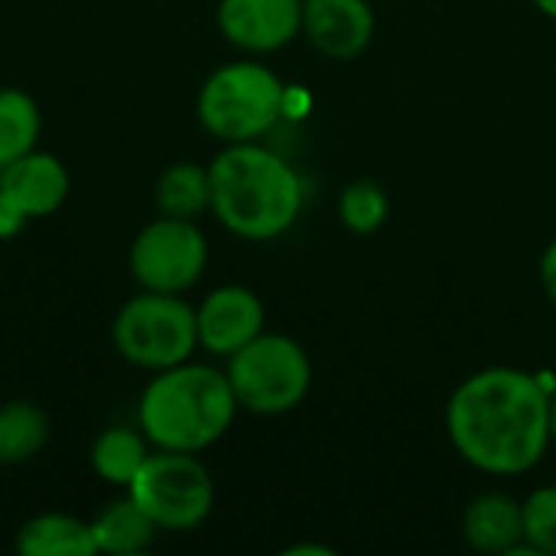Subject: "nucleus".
Returning <instances> with one entry per match:
<instances>
[{
	"label": "nucleus",
	"mask_w": 556,
	"mask_h": 556,
	"mask_svg": "<svg viewBox=\"0 0 556 556\" xmlns=\"http://www.w3.org/2000/svg\"><path fill=\"white\" fill-rule=\"evenodd\" d=\"M147 456H150V453H147V437H143V430L137 433V430H130V427H111V430H104V433L94 440V446H91V469H94L104 482L127 489V485L137 479L140 466L147 463Z\"/></svg>",
	"instance_id": "obj_16"
},
{
	"label": "nucleus",
	"mask_w": 556,
	"mask_h": 556,
	"mask_svg": "<svg viewBox=\"0 0 556 556\" xmlns=\"http://www.w3.org/2000/svg\"><path fill=\"white\" fill-rule=\"evenodd\" d=\"M195 329L205 352L231 358L264 332V303L248 287H218L195 309Z\"/></svg>",
	"instance_id": "obj_10"
},
{
	"label": "nucleus",
	"mask_w": 556,
	"mask_h": 556,
	"mask_svg": "<svg viewBox=\"0 0 556 556\" xmlns=\"http://www.w3.org/2000/svg\"><path fill=\"white\" fill-rule=\"evenodd\" d=\"M541 13H547L551 20H556V0H534Z\"/></svg>",
	"instance_id": "obj_25"
},
{
	"label": "nucleus",
	"mask_w": 556,
	"mask_h": 556,
	"mask_svg": "<svg viewBox=\"0 0 556 556\" xmlns=\"http://www.w3.org/2000/svg\"><path fill=\"white\" fill-rule=\"evenodd\" d=\"M49 440V417L29 401H10L0 407V466L33 459Z\"/></svg>",
	"instance_id": "obj_17"
},
{
	"label": "nucleus",
	"mask_w": 556,
	"mask_h": 556,
	"mask_svg": "<svg viewBox=\"0 0 556 556\" xmlns=\"http://www.w3.org/2000/svg\"><path fill=\"white\" fill-rule=\"evenodd\" d=\"M39 127L36 101L20 88H0V169L36 147Z\"/></svg>",
	"instance_id": "obj_19"
},
{
	"label": "nucleus",
	"mask_w": 556,
	"mask_h": 556,
	"mask_svg": "<svg viewBox=\"0 0 556 556\" xmlns=\"http://www.w3.org/2000/svg\"><path fill=\"white\" fill-rule=\"evenodd\" d=\"M287 108L283 81L261 62H231L212 72L199 91L202 127L225 143L264 137Z\"/></svg>",
	"instance_id": "obj_4"
},
{
	"label": "nucleus",
	"mask_w": 556,
	"mask_h": 556,
	"mask_svg": "<svg viewBox=\"0 0 556 556\" xmlns=\"http://www.w3.org/2000/svg\"><path fill=\"white\" fill-rule=\"evenodd\" d=\"M23 222H26V215L16 208V202L0 189V238H10V235H16L20 228H23Z\"/></svg>",
	"instance_id": "obj_22"
},
{
	"label": "nucleus",
	"mask_w": 556,
	"mask_h": 556,
	"mask_svg": "<svg viewBox=\"0 0 556 556\" xmlns=\"http://www.w3.org/2000/svg\"><path fill=\"white\" fill-rule=\"evenodd\" d=\"M388 192L371 182V179H358L349 182L339 195V218L349 231L355 235H371L388 222Z\"/></svg>",
	"instance_id": "obj_20"
},
{
	"label": "nucleus",
	"mask_w": 556,
	"mask_h": 556,
	"mask_svg": "<svg viewBox=\"0 0 556 556\" xmlns=\"http://www.w3.org/2000/svg\"><path fill=\"white\" fill-rule=\"evenodd\" d=\"M446 433L453 450L479 472L521 476L551 446V388L521 368L469 375L450 397Z\"/></svg>",
	"instance_id": "obj_1"
},
{
	"label": "nucleus",
	"mask_w": 556,
	"mask_h": 556,
	"mask_svg": "<svg viewBox=\"0 0 556 556\" xmlns=\"http://www.w3.org/2000/svg\"><path fill=\"white\" fill-rule=\"evenodd\" d=\"M238 401L228 375L208 365H176L160 371L137 407L143 437L173 453H202L235 424Z\"/></svg>",
	"instance_id": "obj_3"
},
{
	"label": "nucleus",
	"mask_w": 556,
	"mask_h": 556,
	"mask_svg": "<svg viewBox=\"0 0 556 556\" xmlns=\"http://www.w3.org/2000/svg\"><path fill=\"white\" fill-rule=\"evenodd\" d=\"M303 554L332 556V551H329V547H303V544H300V547H290V551H287V556H303Z\"/></svg>",
	"instance_id": "obj_24"
},
{
	"label": "nucleus",
	"mask_w": 556,
	"mask_h": 556,
	"mask_svg": "<svg viewBox=\"0 0 556 556\" xmlns=\"http://www.w3.org/2000/svg\"><path fill=\"white\" fill-rule=\"evenodd\" d=\"M225 375L238 407L261 417H277L303 404L313 381V365L303 345L290 336L261 332L228 358Z\"/></svg>",
	"instance_id": "obj_5"
},
{
	"label": "nucleus",
	"mask_w": 556,
	"mask_h": 556,
	"mask_svg": "<svg viewBox=\"0 0 556 556\" xmlns=\"http://www.w3.org/2000/svg\"><path fill=\"white\" fill-rule=\"evenodd\" d=\"M114 349L137 368L166 371L182 362L199 345L195 309L179 300V293H153L143 290L140 296L127 300L114 316Z\"/></svg>",
	"instance_id": "obj_6"
},
{
	"label": "nucleus",
	"mask_w": 556,
	"mask_h": 556,
	"mask_svg": "<svg viewBox=\"0 0 556 556\" xmlns=\"http://www.w3.org/2000/svg\"><path fill=\"white\" fill-rule=\"evenodd\" d=\"M525 547L531 556H556V485H544L521 502Z\"/></svg>",
	"instance_id": "obj_21"
},
{
	"label": "nucleus",
	"mask_w": 556,
	"mask_h": 556,
	"mask_svg": "<svg viewBox=\"0 0 556 556\" xmlns=\"http://www.w3.org/2000/svg\"><path fill=\"white\" fill-rule=\"evenodd\" d=\"M208 261L205 235L192 218L163 215L150 222L130 244V270L143 290L153 293H182L189 290Z\"/></svg>",
	"instance_id": "obj_8"
},
{
	"label": "nucleus",
	"mask_w": 556,
	"mask_h": 556,
	"mask_svg": "<svg viewBox=\"0 0 556 556\" xmlns=\"http://www.w3.org/2000/svg\"><path fill=\"white\" fill-rule=\"evenodd\" d=\"M551 437L556 440V388L551 391Z\"/></svg>",
	"instance_id": "obj_26"
},
{
	"label": "nucleus",
	"mask_w": 556,
	"mask_h": 556,
	"mask_svg": "<svg viewBox=\"0 0 556 556\" xmlns=\"http://www.w3.org/2000/svg\"><path fill=\"white\" fill-rule=\"evenodd\" d=\"M541 283H544L547 296L556 303V238L547 244V251L541 257Z\"/></svg>",
	"instance_id": "obj_23"
},
{
	"label": "nucleus",
	"mask_w": 556,
	"mask_h": 556,
	"mask_svg": "<svg viewBox=\"0 0 556 556\" xmlns=\"http://www.w3.org/2000/svg\"><path fill=\"white\" fill-rule=\"evenodd\" d=\"M16 551L23 556H91L98 544L91 525L68 515H39L20 528Z\"/></svg>",
	"instance_id": "obj_14"
},
{
	"label": "nucleus",
	"mask_w": 556,
	"mask_h": 556,
	"mask_svg": "<svg viewBox=\"0 0 556 556\" xmlns=\"http://www.w3.org/2000/svg\"><path fill=\"white\" fill-rule=\"evenodd\" d=\"M303 33L316 52L349 62L368 49L375 10L368 0H303Z\"/></svg>",
	"instance_id": "obj_11"
},
{
	"label": "nucleus",
	"mask_w": 556,
	"mask_h": 556,
	"mask_svg": "<svg viewBox=\"0 0 556 556\" xmlns=\"http://www.w3.org/2000/svg\"><path fill=\"white\" fill-rule=\"evenodd\" d=\"M91 534L101 554H140L153 544L156 525L147 518V511L127 495L121 502H111L94 521H91Z\"/></svg>",
	"instance_id": "obj_15"
},
{
	"label": "nucleus",
	"mask_w": 556,
	"mask_h": 556,
	"mask_svg": "<svg viewBox=\"0 0 556 556\" xmlns=\"http://www.w3.org/2000/svg\"><path fill=\"white\" fill-rule=\"evenodd\" d=\"M0 189L16 202L26 218L52 215L68 195V173L52 153L29 150L0 169Z\"/></svg>",
	"instance_id": "obj_12"
},
{
	"label": "nucleus",
	"mask_w": 556,
	"mask_h": 556,
	"mask_svg": "<svg viewBox=\"0 0 556 556\" xmlns=\"http://www.w3.org/2000/svg\"><path fill=\"white\" fill-rule=\"evenodd\" d=\"M156 205L173 218H195L212 208V182L208 166L199 163H173L156 182Z\"/></svg>",
	"instance_id": "obj_18"
},
{
	"label": "nucleus",
	"mask_w": 556,
	"mask_h": 556,
	"mask_svg": "<svg viewBox=\"0 0 556 556\" xmlns=\"http://www.w3.org/2000/svg\"><path fill=\"white\" fill-rule=\"evenodd\" d=\"M463 538L479 554H515L525 544L521 505L502 492L479 495L463 515Z\"/></svg>",
	"instance_id": "obj_13"
},
{
	"label": "nucleus",
	"mask_w": 556,
	"mask_h": 556,
	"mask_svg": "<svg viewBox=\"0 0 556 556\" xmlns=\"http://www.w3.org/2000/svg\"><path fill=\"white\" fill-rule=\"evenodd\" d=\"M127 495L147 511V518L163 531L199 528L215 505V485L208 469L195 453H150Z\"/></svg>",
	"instance_id": "obj_7"
},
{
	"label": "nucleus",
	"mask_w": 556,
	"mask_h": 556,
	"mask_svg": "<svg viewBox=\"0 0 556 556\" xmlns=\"http://www.w3.org/2000/svg\"><path fill=\"white\" fill-rule=\"evenodd\" d=\"M218 29L244 52H277L303 33V0H222Z\"/></svg>",
	"instance_id": "obj_9"
},
{
	"label": "nucleus",
	"mask_w": 556,
	"mask_h": 556,
	"mask_svg": "<svg viewBox=\"0 0 556 556\" xmlns=\"http://www.w3.org/2000/svg\"><path fill=\"white\" fill-rule=\"evenodd\" d=\"M208 182L215 218L238 238L270 241L300 218L303 182L296 169L254 140L228 143L208 163Z\"/></svg>",
	"instance_id": "obj_2"
}]
</instances>
